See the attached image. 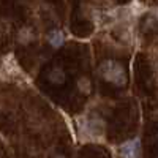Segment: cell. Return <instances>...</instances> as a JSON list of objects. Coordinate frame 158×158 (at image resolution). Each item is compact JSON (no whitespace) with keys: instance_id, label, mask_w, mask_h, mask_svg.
I'll list each match as a JSON object with an SVG mask.
<instances>
[{"instance_id":"cell-1","label":"cell","mask_w":158,"mask_h":158,"mask_svg":"<svg viewBox=\"0 0 158 158\" xmlns=\"http://www.w3.org/2000/svg\"><path fill=\"white\" fill-rule=\"evenodd\" d=\"M101 76L104 77V81L114 85H123L127 82L125 68L115 60H108L101 65Z\"/></svg>"},{"instance_id":"cell-2","label":"cell","mask_w":158,"mask_h":158,"mask_svg":"<svg viewBox=\"0 0 158 158\" xmlns=\"http://www.w3.org/2000/svg\"><path fill=\"white\" fill-rule=\"evenodd\" d=\"M46 77H48L49 84L59 87V85H63L65 82H67V71H65L63 67H60V65H56V67H52L48 71Z\"/></svg>"},{"instance_id":"cell-3","label":"cell","mask_w":158,"mask_h":158,"mask_svg":"<svg viewBox=\"0 0 158 158\" xmlns=\"http://www.w3.org/2000/svg\"><path fill=\"white\" fill-rule=\"evenodd\" d=\"M46 40H48V43H49L51 48L57 49V48L63 46V43H65V35H63V32L59 30V29H52V30H49V32L46 33Z\"/></svg>"},{"instance_id":"cell-4","label":"cell","mask_w":158,"mask_h":158,"mask_svg":"<svg viewBox=\"0 0 158 158\" xmlns=\"http://www.w3.org/2000/svg\"><path fill=\"white\" fill-rule=\"evenodd\" d=\"M120 155L123 158H136L138 156V142L136 141L127 142L125 146H122V149H120Z\"/></svg>"},{"instance_id":"cell-5","label":"cell","mask_w":158,"mask_h":158,"mask_svg":"<svg viewBox=\"0 0 158 158\" xmlns=\"http://www.w3.org/2000/svg\"><path fill=\"white\" fill-rule=\"evenodd\" d=\"M33 40H35V36H33L32 29H29V27H22V29L19 30V33H18V41H19V43L27 44V43H32Z\"/></svg>"},{"instance_id":"cell-6","label":"cell","mask_w":158,"mask_h":158,"mask_svg":"<svg viewBox=\"0 0 158 158\" xmlns=\"http://www.w3.org/2000/svg\"><path fill=\"white\" fill-rule=\"evenodd\" d=\"M77 90L81 92L82 95H89L92 92V81L87 76H81L77 79Z\"/></svg>"},{"instance_id":"cell-7","label":"cell","mask_w":158,"mask_h":158,"mask_svg":"<svg viewBox=\"0 0 158 158\" xmlns=\"http://www.w3.org/2000/svg\"><path fill=\"white\" fill-rule=\"evenodd\" d=\"M51 158H67V155L62 153V152H56V153H52Z\"/></svg>"},{"instance_id":"cell-8","label":"cell","mask_w":158,"mask_h":158,"mask_svg":"<svg viewBox=\"0 0 158 158\" xmlns=\"http://www.w3.org/2000/svg\"><path fill=\"white\" fill-rule=\"evenodd\" d=\"M0 44H2V35H0Z\"/></svg>"},{"instance_id":"cell-9","label":"cell","mask_w":158,"mask_h":158,"mask_svg":"<svg viewBox=\"0 0 158 158\" xmlns=\"http://www.w3.org/2000/svg\"><path fill=\"white\" fill-rule=\"evenodd\" d=\"M156 141H158V133H156Z\"/></svg>"},{"instance_id":"cell-10","label":"cell","mask_w":158,"mask_h":158,"mask_svg":"<svg viewBox=\"0 0 158 158\" xmlns=\"http://www.w3.org/2000/svg\"><path fill=\"white\" fill-rule=\"evenodd\" d=\"M155 158H158V155H156V156H155Z\"/></svg>"}]
</instances>
